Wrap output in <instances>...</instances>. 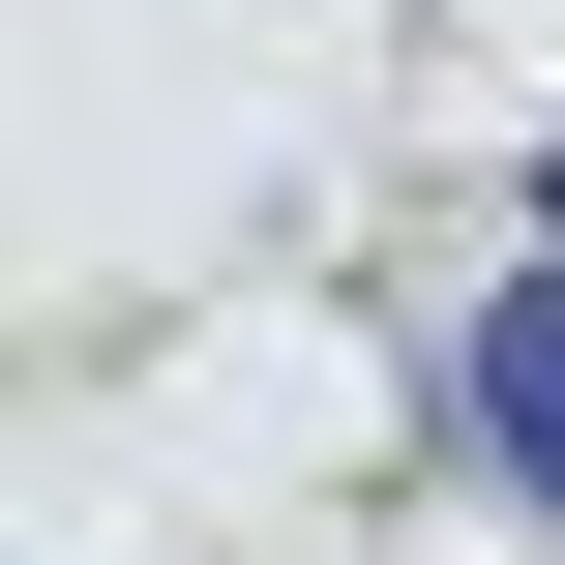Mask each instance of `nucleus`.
I'll use <instances>...</instances> for the list:
<instances>
[{
    "instance_id": "f257e3e1",
    "label": "nucleus",
    "mask_w": 565,
    "mask_h": 565,
    "mask_svg": "<svg viewBox=\"0 0 565 565\" xmlns=\"http://www.w3.org/2000/svg\"><path fill=\"white\" fill-rule=\"evenodd\" d=\"M477 447H507V507H565V268L477 298Z\"/></svg>"
},
{
    "instance_id": "f03ea898",
    "label": "nucleus",
    "mask_w": 565,
    "mask_h": 565,
    "mask_svg": "<svg viewBox=\"0 0 565 565\" xmlns=\"http://www.w3.org/2000/svg\"><path fill=\"white\" fill-rule=\"evenodd\" d=\"M536 209H565V179H536Z\"/></svg>"
}]
</instances>
